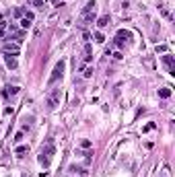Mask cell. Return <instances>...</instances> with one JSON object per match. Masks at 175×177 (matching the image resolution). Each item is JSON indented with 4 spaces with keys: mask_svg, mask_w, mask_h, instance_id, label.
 Instances as JSON below:
<instances>
[{
    "mask_svg": "<svg viewBox=\"0 0 175 177\" xmlns=\"http://www.w3.org/2000/svg\"><path fill=\"white\" fill-rule=\"evenodd\" d=\"M52 154H54V146H52V142L47 144L46 148H41V153H39V163L46 167H49V163H52Z\"/></svg>",
    "mask_w": 175,
    "mask_h": 177,
    "instance_id": "1",
    "label": "cell"
},
{
    "mask_svg": "<svg viewBox=\"0 0 175 177\" xmlns=\"http://www.w3.org/2000/svg\"><path fill=\"white\" fill-rule=\"evenodd\" d=\"M64 68H66V62H64V60H60L58 64L54 66V70H52V76H49V81H47V83L54 84L56 81H58V78H62V74H64Z\"/></svg>",
    "mask_w": 175,
    "mask_h": 177,
    "instance_id": "2",
    "label": "cell"
},
{
    "mask_svg": "<svg viewBox=\"0 0 175 177\" xmlns=\"http://www.w3.org/2000/svg\"><path fill=\"white\" fill-rule=\"evenodd\" d=\"M60 97H62V91L60 89H52V93L47 95V107L49 109H56L60 105Z\"/></svg>",
    "mask_w": 175,
    "mask_h": 177,
    "instance_id": "3",
    "label": "cell"
},
{
    "mask_svg": "<svg viewBox=\"0 0 175 177\" xmlns=\"http://www.w3.org/2000/svg\"><path fill=\"white\" fill-rule=\"evenodd\" d=\"M2 52H4V54H11V56H19L21 43H19V41H6V43L2 46Z\"/></svg>",
    "mask_w": 175,
    "mask_h": 177,
    "instance_id": "4",
    "label": "cell"
},
{
    "mask_svg": "<svg viewBox=\"0 0 175 177\" xmlns=\"http://www.w3.org/2000/svg\"><path fill=\"white\" fill-rule=\"evenodd\" d=\"M4 64L11 68V70H14L19 64H17V56H11V54H4Z\"/></svg>",
    "mask_w": 175,
    "mask_h": 177,
    "instance_id": "5",
    "label": "cell"
},
{
    "mask_svg": "<svg viewBox=\"0 0 175 177\" xmlns=\"http://www.w3.org/2000/svg\"><path fill=\"white\" fill-rule=\"evenodd\" d=\"M163 62H165V66L169 68V74H175V68H173V56H171V54H165V56H163Z\"/></svg>",
    "mask_w": 175,
    "mask_h": 177,
    "instance_id": "6",
    "label": "cell"
},
{
    "mask_svg": "<svg viewBox=\"0 0 175 177\" xmlns=\"http://www.w3.org/2000/svg\"><path fill=\"white\" fill-rule=\"evenodd\" d=\"M29 153V144H19L17 148H14V154L21 159V156H25V154Z\"/></svg>",
    "mask_w": 175,
    "mask_h": 177,
    "instance_id": "7",
    "label": "cell"
},
{
    "mask_svg": "<svg viewBox=\"0 0 175 177\" xmlns=\"http://www.w3.org/2000/svg\"><path fill=\"white\" fill-rule=\"evenodd\" d=\"M109 23H111L109 14H103V17H99V19H97V27H99V29H103V27H107Z\"/></svg>",
    "mask_w": 175,
    "mask_h": 177,
    "instance_id": "8",
    "label": "cell"
},
{
    "mask_svg": "<svg viewBox=\"0 0 175 177\" xmlns=\"http://www.w3.org/2000/svg\"><path fill=\"white\" fill-rule=\"evenodd\" d=\"M19 93V87H6V89H4V97H11V95H17Z\"/></svg>",
    "mask_w": 175,
    "mask_h": 177,
    "instance_id": "9",
    "label": "cell"
},
{
    "mask_svg": "<svg viewBox=\"0 0 175 177\" xmlns=\"http://www.w3.org/2000/svg\"><path fill=\"white\" fill-rule=\"evenodd\" d=\"M6 27H8V23H6V19H0V39L6 35Z\"/></svg>",
    "mask_w": 175,
    "mask_h": 177,
    "instance_id": "10",
    "label": "cell"
},
{
    "mask_svg": "<svg viewBox=\"0 0 175 177\" xmlns=\"http://www.w3.org/2000/svg\"><path fill=\"white\" fill-rule=\"evenodd\" d=\"M159 97H161V99H169V97H171V89H167V87H165V89H159Z\"/></svg>",
    "mask_w": 175,
    "mask_h": 177,
    "instance_id": "11",
    "label": "cell"
},
{
    "mask_svg": "<svg viewBox=\"0 0 175 177\" xmlns=\"http://www.w3.org/2000/svg\"><path fill=\"white\" fill-rule=\"evenodd\" d=\"M95 6H97V4H95V0H91V2H87V6H84V14H89V12H93L95 11Z\"/></svg>",
    "mask_w": 175,
    "mask_h": 177,
    "instance_id": "12",
    "label": "cell"
},
{
    "mask_svg": "<svg viewBox=\"0 0 175 177\" xmlns=\"http://www.w3.org/2000/svg\"><path fill=\"white\" fill-rule=\"evenodd\" d=\"M23 138H25V132L19 130L17 134H14V138H12V140H14V144H19V142H23Z\"/></svg>",
    "mask_w": 175,
    "mask_h": 177,
    "instance_id": "13",
    "label": "cell"
},
{
    "mask_svg": "<svg viewBox=\"0 0 175 177\" xmlns=\"http://www.w3.org/2000/svg\"><path fill=\"white\" fill-rule=\"evenodd\" d=\"M19 25H21V29H29V27H31V21H27V19H25V17H21V21H19Z\"/></svg>",
    "mask_w": 175,
    "mask_h": 177,
    "instance_id": "14",
    "label": "cell"
},
{
    "mask_svg": "<svg viewBox=\"0 0 175 177\" xmlns=\"http://www.w3.org/2000/svg\"><path fill=\"white\" fill-rule=\"evenodd\" d=\"M72 171H74V173L78 171V175H81V177H89V171H87V169H81V167H72Z\"/></svg>",
    "mask_w": 175,
    "mask_h": 177,
    "instance_id": "15",
    "label": "cell"
},
{
    "mask_svg": "<svg viewBox=\"0 0 175 177\" xmlns=\"http://www.w3.org/2000/svg\"><path fill=\"white\" fill-rule=\"evenodd\" d=\"M29 2H31V6H35V8H43V6H46L43 0H29Z\"/></svg>",
    "mask_w": 175,
    "mask_h": 177,
    "instance_id": "16",
    "label": "cell"
},
{
    "mask_svg": "<svg viewBox=\"0 0 175 177\" xmlns=\"http://www.w3.org/2000/svg\"><path fill=\"white\" fill-rule=\"evenodd\" d=\"M95 41H97V43H105V35L101 33V31H97V33H95Z\"/></svg>",
    "mask_w": 175,
    "mask_h": 177,
    "instance_id": "17",
    "label": "cell"
},
{
    "mask_svg": "<svg viewBox=\"0 0 175 177\" xmlns=\"http://www.w3.org/2000/svg\"><path fill=\"white\" fill-rule=\"evenodd\" d=\"M25 19H27V21H31V23H33V19H35V14H33V11H27V8H25V14H23Z\"/></svg>",
    "mask_w": 175,
    "mask_h": 177,
    "instance_id": "18",
    "label": "cell"
},
{
    "mask_svg": "<svg viewBox=\"0 0 175 177\" xmlns=\"http://www.w3.org/2000/svg\"><path fill=\"white\" fill-rule=\"evenodd\" d=\"M95 21V11L89 12V14H84V23H93Z\"/></svg>",
    "mask_w": 175,
    "mask_h": 177,
    "instance_id": "19",
    "label": "cell"
},
{
    "mask_svg": "<svg viewBox=\"0 0 175 177\" xmlns=\"http://www.w3.org/2000/svg\"><path fill=\"white\" fill-rule=\"evenodd\" d=\"M157 54H167V46H165V43L157 46Z\"/></svg>",
    "mask_w": 175,
    "mask_h": 177,
    "instance_id": "20",
    "label": "cell"
},
{
    "mask_svg": "<svg viewBox=\"0 0 175 177\" xmlns=\"http://www.w3.org/2000/svg\"><path fill=\"white\" fill-rule=\"evenodd\" d=\"M82 76H84V78H91V76H93V68H84Z\"/></svg>",
    "mask_w": 175,
    "mask_h": 177,
    "instance_id": "21",
    "label": "cell"
},
{
    "mask_svg": "<svg viewBox=\"0 0 175 177\" xmlns=\"http://www.w3.org/2000/svg\"><path fill=\"white\" fill-rule=\"evenodd\" d=\"M23 14H25V8H14V17H17V19H21Z\"/></svg>",
    "mask_w": 175,
    "mask_h": 177,
    "instance_id": "22",
    "label": "cell"
},
{
    "mask_svg": "<svg viewBox=\"0 0 175 177\" xmlns=\"http://www.w3.org/2000/svg\"><path fill=\"white\" fill-rule=\"evenodd\" d=\"M117 37H122V39H124V37H130V31L122 29V31H117Z\"/></svg>",
    "mask_w": 175,
    "mask_h": 177,
    "instance_id": "23",
    "label": "cell"
},
{
    "mask_svg": "<svg viewBox=\"0 0 175 177\" xmlns=\"http://www.w3.org/2000/svg\"><path fill=\"white\" fill-rule=\"evenodd\" d=\"M12 111H14V107H4V115H11V113H12Z\"/></svg>",
    "mask_w": 175,
    "mask_h": 177,
    "instance_id": "24",
    "label": "cell"
},
{
    "mask_svg": "<svg viewBox=\"0 0 175 177\" xmlns=\"http://www.w3.org/2000/svg\"><path fill=\"white\" fill-rule=\"evenodd\" d=\"M111 56H113V58H116V60H122V58H124V56H122V52H119V49H117V52H113V54H111Z\"/></svg>",
    "mask_w": 175,
    "mask_h": 177,
    "instance_id": "25",
    "label": "cell"
},
{
    "mask_svg": "<svg viewBox=\"0 0 175 177\" xmlns=\"http://www.w3.org/2000/svg\"><path fill=\"white\" fill-rule=\"evenodd\" d=\"M116 46H117V47L124 46V39H122V37H116Z\"/></svg>",
    "mask_w": 175,
    "mask_h": 177,
    "instance_id": "26",
    "label": "cell"
},
{
    "mask_svg": "<svg viewBox=\"0 0 175 177\" xmlns=\"http://www.w3.org/2000/svg\"><path fill=\"white\" fill-rule=\"evenodd\" d=\"M81 146H82V148H89V146H91V142H89V140H82Z\"/></svg>",
    "mask_w": 175,
    "mask_h": 177,
    "instance_id": "27",
    "label": "cell"
},
{
    "mask_svg": "<svg viewBox=\"0 0 175 177\" xmlns=\"http://www.w3.org/2000/svg\"><path fill=\"white\" fill-rule=\"evenodd\" d=\"M161 177H165V175H161Z\"/></svg>",
    "mask_w": 175,
    "mask_h": 177,
    "instance_id": "28",
    "label": "cell"
}]
</instances>
